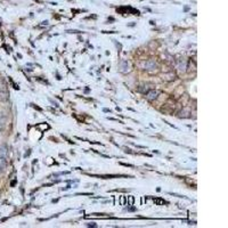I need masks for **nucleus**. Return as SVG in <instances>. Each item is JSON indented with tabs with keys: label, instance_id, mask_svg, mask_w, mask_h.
<instances>
[{
	"label": "nucleus",
	"instance_id": "obj_1",
	"mask_svg": "<svg viewBox=\"0 0 228 228\" xmlns=\"http://www.w3.org/2000/svg\"><path fill=\"white\" fill-rule=\"evenodd\" d=\"M159 95V91H156V90H152V91H150L148 94H147V99H150V100H154L156 97Z\"/></svg>",
	"mask_w": 228,
	"mask_h": 228
},
{
	"label": "nucleus",
	"instance_id": "obj_2",
	"mask_svg": "<svg viewBox=\"0 0 228 228\" xmlns=\"http://www.w3.org/2000/svg\"><path fill=\"white\" fill-rule=\"evenodd\" d=\"M146 67L148 70H153L156 67V64H155V62H153V61H148V62L146 63Z\"/></svg>",
	"mask_w": 228,
	"mask_h": 228
},
{
	"label": "nucleus",
	"instance_id": "obj_3",
	"mask_svg": "<svg viewBox=\"0 0 228 228\" xmlns=\"http://www.w3.org/2000/svg\"><path fill=\"white\" fill-rule=\"evenodd\" d=\"M6 155H7V147H6V146H2V147L0 148V156L6 158Z\"/></svg>",
	"mask_w": 228,
	"mask_h": 228
},
{
	"label": "nucleus",
	"instance_id": "obj_4",
	"mask_svg": "<svg viewBox=\"0 0 228 228\" xmlns=\"http://www.w3.org/2000/svg\"><path fill=\"white\" fill-rule=\"evenodd\" d=\"M127 71H129V64L127 62H123L122 63V72H127Z\"/></svg>",
	"mask_w": 228,
	"mask_h": 228
}]
</instances>
